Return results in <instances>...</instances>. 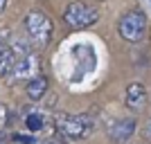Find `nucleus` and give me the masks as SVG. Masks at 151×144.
<instances>
[{
	"label": "nucleus",
	"mask_w": 151,
	"mask_h": 144,
	"mask_svg": "<svg viewBox=\"0 0 151 144\" xmlns=\"http://www.w3.org/2000/svg\"><path fill=\"white\" fill-rule=\"evenodd\" d=\"M145 101H147V90L142 83H131V86L126 88L124 92V104L126 108L131 110V113H138L145 108Z\"/></svg>",
	"instance_id": "0eeeda50"
},
{
	"label": "nucleus",
	"mask_w": 151,
	"mask_h": 144,
	"mask_svg": "<svg viewBox=\"0 0 151 144\" xmlns=\"http://www.w3.org/2000/svg\"><path fill=\"white\" fill-rule=\"evenodd\" d=\"M0 144H7V140H5V135H0Z\"/></svg>",
	"instance_id": "2eb2a0df"
},
{
	"label": "nucleus",
	"mask_w": 151,
	"mask_h": 144,
	"mask_svg": "<svg viewBox=\"0 0 151 144\" xmlns=\"http://www.w3.org/2000/svg\"><path fill=\"white\" fill-rule=\"evenodd\" d=\"M5 7H7V0H0V11H2Z\"/></svg>",
	"instance_id": "4468645a"
},
{
	"label": "nucleus",
	"mask_w": 151,
	"mask_h": 144,
	"mask_svg": "<svg viewBox=\"0 0 151 144\" xmlns=\"http://www.w3.org/2000/svg\"><path fill=\"white\" fill-rule=\"evenodd\" d=\"M41 144H63V142H59V140H54V138H50V140H45V142H41Z\"/></svg>",
	"instance_id": "ddd939ff"
},
{
	"label": "nucleus",
	"mask_w": 151,
	"mask_h": 144,
	"mask_svg": "<svg viewBox=\"0 0 151 144\" xmlns=\"http://www.w3.org/2000/svg\"><path fill=\"white\" fill-rule=\"evenodd\" d=\"M145 138L151 140V122H147V126H145Z\"/></svg>",
	"instance_id": "f8f14e48"
},
{
	"label": "nucleus",
	"mask_w": 151,
	"mask_h": 144,
	"mask_svg": "<svg viewBox=\"0 0 151 144\" xmlns=\"http://www.w3.org/2000/svg\"><path fill=\"white\" fill-rule=\"evenodd\" d=\"M99 20V11L95 7L86 5V2H70L63 9V23L72 29H81V27H90Z\"/></svg>",
	"instance_id": "20e7f679"
},
{
	"label": "nucleus",
	"mask_w": 151,
	"mask_h": 144,
	"mask_svg": "<svg viewBox=\"0 0 151 144\" xmlns=\"http://www.w3.org/2000/svg\"><path fill=\"white\" fill-rule=\"evenodd\" d=\"M25 32H27V36H29L32 45L38 47V50H43L52 38V20L43 11L32 9L25 16Z\"/></svg>",
	"instance_id": "f03ea898"
},
{
	"label": "nucleus",
	"mask_w": 151,
	"mask_h": 144,
	"mask_svg": "<svg viewBox=\"0 0 151 144\" xmlns=\"http://www.w3.org/2000/svg\"><path fill=\"white\" fill-rule=\"evenodd\" d=\"M14 65H16V57H14V52L9 50L7 41L0 38V77H12Z\"/></svg>",
	"instance_id": "6e6552de"
},
{
	"label": "nucleus",
	"mask_w": 151,
	"mask_h": 144,
	"mask_svg": "<svg viewBox=\"0 0 151 144\" xmlns=\"http://www.w3.org/2000/svg\"><path fill=\"white\" fill-rule=\"evenodd\" d=\"M41 75V68H38V59L34 54L29 57H23V59H16V65H14V72H12V79L16 81H29L34 77Z\"/></svg>",
	"instance_id": "39448f33"
},
{
	"label": "nucleus",
	"mask_w": 151,
	"mask_h": 144,
	"mask_svg": "<svg viewBox=\"0 0 151 144\" xmlns=\"http://www.w3.org/2000/svg\"><path fill=\"white\" fill-rule=\"evenodd\" d=\"M117 32H120V36L129 43H138L142 41L147 34V16L140 9H131V11H126L120 20H117Z\"/></svg>",
	"instance_id": "7ed1b4c3"
},
{
	"label": "nucleus",
	"mask_w": 151,
	"mask_h": 144,
	"mask_svg": "<svg viewBox=\"0 0 151 144\" xmlns=\"http://www.w3.org/2000/svg\"><path fill=\"white\" fill-rule=\"evenodd\" d=\"M135 128H138L135 117H122V119H117V122L111 124L108 135H111V140H115V142H126V140H131L133 135H135Z\"/></svg>",
	"instance_id": "423d86ee"
},
{
	"label": "nucleus",
	"mask_w": 151,
	"mask_h": 144,
	"mask_svg": "<svg viewBox=\"0 0 151 144\" xmlns=\"http://www.w3.org/2000/svg\"><path fill=\"white\" fill-rule=\"evenodd\" d=\"M25 92H27V97H29L32 101H41V97L47 92V77L38 75V77H34V79H29Z\"/></svg>",
	"instance_id": "1a4fd4ad"
},
{
	"label": "nucleus",
	"mask_w": 151,
	"mask_h": 144,
	"mask_svg": "<svg viewBox=\"0 0 151 144\" xmlns=\"http://www.w3.org/2000/svg\"><path fill=\"white\" fill-rule=\"evenodd\" d=\"M54 126L57 131L61 133L63 138L68 140H83L93 133V117L86 113H79V115H59L54 119Z\"/></svg>",
	"instance_id": "f257e3e1"
},
{
	"label": "nucleus",
	"mask_w": 151,
	"mask_h": 144,
	"mask_svg": "<svg viewBox=\"0 0 151 144\" xmlns=\"http://www.w3.org/2000/svg\"><path fill=\"white\" fill-rule=\"evenodd\" d=\"M9 50L14 52V57L16 59H23V57H29L32 54V43L27 41V38H23V36H12V41H9Z\"/></svg>",
	"instance_id": "9d476101"
},
{
	"label": "nucleus",
	"mask_w": 151,
	"mask_h": 144,
	"mask_svg": "<svg viewBox=\"0 0 151 144\" xmlns=\"http://www.w3.org/2000/svg\"><path fill=\"white\" fill-rule=\"evenodd\" d=\"M25 126H27V131H29V133H38V131L45 126V115H43V113H38V110H34V113H27Z\"/></svg>",
	"instance_id": "9b49d317"
}]
</instances>
